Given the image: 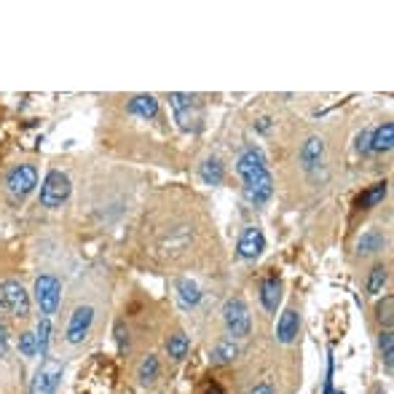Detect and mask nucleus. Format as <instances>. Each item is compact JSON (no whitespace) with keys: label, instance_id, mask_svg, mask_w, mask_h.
<instances>
[{"label":"nucleus","instance_id":"25","mask_svg":"<svg viewBox=\"0 0 394 394\" xmlns=\"http://www.w3.org/2000/svg\"><path fill=\"white\" fill-rule=\"evenodd\" d=\"M156 375H158V360L151 354V357L143 360V365H140V381L151 383V381H156Z\"/></svg>","mask_w":394,"mask_h":394},{"label":"nucleus","instance_id":"28","mask_svg":"<svg viewBox=\"0 0 394 394\" xmlns=\"http://www.w3.org/2000/svg\"><path fill=\"white\" fill-rule=\"evenodd\" d=\"M357 151H360V153H370V131L368 129L357 137Z\"/></svg>","mask_w":394,"mask_h":394},{"label":"nucleus","instance_id":"9","mask_svg":"<svg viewBox=\"0 0 394 394\" xmlns=\"http://www.w3.org/2000/svg\"><path fill=\"white\" fill-rule=\"evenodd\" d=\"M91 322H94V308L78 306L76 311H73L70 322H67V343H81V340L86 338Z\"/></svg>","mask_w":394,"mask_h":394},{"label":"nucleus","instance_id":"23","mask_svg":"<svg viewBox=\"0 0 394 394\" xmlns=\"http://www.w3.org/2000/svg\"><path fill=\"white\" fill-rule=\"evenodd\" d=\"M381 354H383V365H386V370L392 373V368H394V335H392V330L381 333Z\"/></svg>","mask_w":394,"mask_h":394},{"label":"nucleus","instance_id":"30","mask_svg":"<svg viewBox=\"0 0 394 394\" xmlns=\"http://www.w3.org/2000/svg\"><path fill=\"white\" fill-rule=\"evenodd\" d=\"M250 394H274V386H271V383H258Z\"/></svg>","mask_w":394,"mask_h":394},{"label":"nucleus","instance_id":"8","mask_svg":"<svg viewBox=\"0 0 394 394\" xmlns=\"http://www.w3.org/2000/svg\"><path fill=\"white\" fill-rule=\"evenodd\" d=\"M169 102H172V108H175V118H177V123H180V129L196 131L198 118H201V113H198V108H196V97H191V94H172Z\"/></svg>","mask_w":394,"mask_h":394},{"label":"nucleus","instance_id":"13","mask_svg":"<svg viewBox=\"0 0 394 394\" xmlns=\"http://www.w3.org/2000/svg\"><path fill=\"white\" fill-rule=\"evenodd\" d=\"M394 148V123H381L375 131H370V151L375 153H389Z\"/></svg>","mask_w":394,"mask_h":394},{"label":"nucleus","instance_id":"2","mask_svg":"<svg viewBox=\"0 0 394 394\" xmlns=\"http://www.w3.org/2000/svg\"><path fill=\"white\" fill-rule=\"evenodd\" d=\"M0 314H9V317H27L30 314V296L14 279L0 282Z\"/></svg>","mask_w":394,"mask_h":394},{"label":"nucleus","instance_id":"16","mask_svg":"<svg viewBox=\"0 0 394 394\" xmlns=\"http://www.w3.org/2000/svg\"><path fill=\"white\" fill-rule=\"evenodd\" d=\"M177 300H180V306L183 308L196 306L198 300H201V293H198L196 282H191V279H180V282H177Z\"/></svg>","mask_w":394,"mask_h":394},{"label":"nucleus","instance_id":"17","mask_svg":"<svg viewBox=\"0 0 394 394\" xmlns=\"http://www.w3.org/2000/svg\"><path fill=\"white\" fill-rule=\"evenodd\" d=\"M386 191H389V188H386V183H375V186H370L360 198H357V207H360V209L378 207L383 198H386Z\"/></svg>","mask_w":394,"mask_h":394},{"label":"nucleus","instance_id":"15","mask_svg":"<svg viewBox=\"0 0 394 394\" xmlns=\"http://www.w3.org/2000/svg\"><path fill=\"white\" fill-rule=\"evenodd\" d=\"M322 156H325V143L319 137H308L306 145L300 148V164L306 169H314L322 161Z\"/></svg>","mask_w":394,"mask_h":394},{"label":"nucleus","instance_id":"6","mask_svg":"<svg viewBox=\"0 0 394 394\" xmlns=\"http://www.w3.org/2000/svg\"><path fill=\"white\" fill-rule=\"evenodd\" d=\"M38 186V169L33 164H19L14 166L9 177H6V188L14 198H24L27 193H33V188Z\"/></svg>","mask_w":394,"mask_h":394},{"label":"nucleus","instance_id":"26","mask_svg":"<svg viewBox=\"0 0 394 394\" xmlns=\"http://www.w3.org/2000/svg\"><path fill=\"white\" fill-rule=\"evenodd\" d=\"M392 308H394V298H383V303H378V308H375V314H378V322H381L383 328L389 330L392 328Z\"/></svg>","mask_w":394,"mask_h":394},{"label":"nucleus","instance_id":"12","mask_svg":"<svg viewBox=\"0 0 394 394\" xmlns=\"http://www.w3.org/2000/svg\"><path fill=\"white\" fill-rule=\"evenodd\" d=\"M279 300H282V282L279 276H268L261 285V303L266 311H276L279 308Z\"/></svg>","mask_w":394,"mask_h":394},{"label":"nucleus","instance_id":"19","mask_svg":"<svg viewBox=\"0 0 394 394\" xmlns=\"http://www.w3.org/2000/svg\"><path fill=\"white\" fill-rule=\"evenodd\" d=\"M188 349H191V340H188L186 333H175L172 338L166 340V351H169L172 360H186Z\"/></svg>","mask_w":394,"mask_h":394},{"label":"nucleus","instance_id":"29","mask_svg":"<svg viewBox=\"0 0 394 394\" xmlns=\"http://www.w3.org/2000/svg\"><path fill=\"white\" fill-rule=\"evenodd\" d=\"M6 354H9V330L0 322V357H6Z\"/></svg>","mask_w":394,"mask_h":394},{"label":"nucleus","instance_id":"11","mask_svg":"<svg viewBox=\"0 0 394 394\" xmlns=\"http://www.w3.org/2000/svg\"><path fill=\"white\" fill-rule=\"evenodd\" d=\"M298 330H300V317H298L296 308H287L279 317V325H276V338L282 343H293L298 338Z\"/></svg>","mask_w":394,"mask_h":394},{"label":"nucleus","instance_id":"5","mask_svg":"<svg viewBox=\"0 0 394 394\" xmlns=\"http://www.w3.org/2000/svg\"><path fill=\"white\" fill-rule=\"evenodd\" d=\"M223 322H226L231 335H236V338L250 335V311H247V303L241 298L226 300V306H223Z\"/></svg>","mask_w":394,"mask_h":394},{"label":"nucleus","instance_id":"14","mask_svg":"<svg viewBox=\"0 0 394 394\" xmlns=\"http://www.w3.org/2000/svg\"><path fill=\"white\" fill-rule=\"evenodd\" d=\"M126 110H129L131 116H140V118H156L158 116V99L151 97V94H140V97H134L126 105Z\"/></svg>","mask_w":394,"mask_h":394},{"label":"nucleus","instance_id":"27","mask_svg":"<svg viewBox=\"0 0 394 394\" xmlns=\"http://www.w3.org/2000/svg\"><path fill=\"white\" fill-rule=\"evenodd\" d=\"M19 351H22L24 357H35V354H38L35 333H22V338H19Z\"/></svg>","mask_w":394,"mask_h":394},{"label":"nucleus","instance_id":"31","mask_svg":"<svg viewBox=\"0 0 394 394\" xmlns=\"http://www.w3.org/2000/svg\"><path fill=\"white\" fill-rule=\"evenodd\" d=\"M204 394H226V392L220 389L218 383H209V386H207V392H204Z\"/></svg>","mask_w":394,"mask_h":394},{"label":"nucleus","instance_id":"4","mask_svg":"<svg viewBox=\"0 0 394 394\" xmlns=\"http://www.w3.org/2000/svg\"><path fill=\"white\" fill-rule=\"evenodd\" d=\"M59 381H62V365L56 360H51V357H46L33 375L30 394H56Z\"/></svg>","mask_w":394,"mask_h":394},{"label":"nucleus","instance_id":"32","mask_svg":"<svg viewBox=\"0 0 394 394\" xmlns=\"http://www.w3.org/2000/svg\"><path fill=\"white\" fill-rule=\"evenodd\" d=\"M373 394H386V392H383V389H375V392H373Z\"/></svg>","mask_w":394,"mask_h":394},{"label":"nucleus","instance_id":"20","mask_svg":"<svg viewBox=\"0 0 394 394\" xmlns=\"http://www.w3.org/2000/svg\"><path fill=\"white\" fill-rule=\"evenodd\" d=\"M386 282H389V268L381 266V263H378V266H373L370 276H368V293H370V296H378Z\"/></svg>","mask_w":394,"mask_h":394},{"label":"nucleus","instance_id":"1","mask_svg":"<svg viewBox=\"0 0 394 394\" xmlns=\"http://www.w3.org/2000/svg\"><path fill=\"white\" fill-rule=\"evenodd\" d=\"M236 172H239L241 183H244V196H247V201L263 204V201L271 198V193H274V177L268 172L266 156L258 148H250V151H244L239 156Z\"/></svg>","mask_w":394,"mask_h":394},{"label":"nucleus","instance_id":"21","mask_svg":"<svg viewBox=\"0 0 394 394\" xmlns=\"http://www.w3.org/2000/svg\"><path fill=\"white\" fill-rule=\"evenodd\" d=\"M236 354H239V349H236V343H233V340H220L218 346H215L212 360L218 362V365H231V362L236 360Z\"/></svg>","mask_w":394,"mask_h":394},{"label":"nucleus","instance_id":"7","mask_svg":"<svg viewBox=\"0 0 394 394\" xmlns=\"http://www.w3.org/2000/svg\"><path fill=\"white\" fill-rule=\"evenodd\" d=\"M59 293H62V285H59V279L51 274H44L38 276V282H35V303L41 306L44 314H54L56 306H59Z\"/></svg>","mask_w":394,"mask_h":394},{"label":"nucleus","instance_id":"22","mask_svg":"<svg viewBox=\"0 0 394 394\" xmlns=\"http://www.w3.org/2000/svg\"><path fill=\"white\" fill-rule=\"evenodd\" d=\"M35 340H38V354L46 360V354H49V340H51V322H49V319H41V322H38Z\"/></svg>","mask_w":394,"mask_h":394},{"label":"nucleus","instance_id":"3","mask_svg":"<svg viewBox=\"0 0 394 394\" xmlns=\"http://www.w3.org/2000/svg\"><path fill=\"white\" fill-rule=\"evenodd\" d=\"M70 191H73V186H70V177L65 175V172H49L44 180V186H41V204L49 209H56L62 207L67 198H70Z\"/></svg>","mask_w":394,"mask_h":394},{"label":"nucleus","instance_id":"18","mask_svg":"<svg viewBox=\"0 0 394 394\" xmlns=\"http://www.w3.org/2000/svg\"><path fill=\"white\" fill-rule=\"evenodd\" d=\"M198 175H201V180L207 186H220L223 183V164H220L218 158H207L201 164V169H198Z\"/></svg>","mask_w":394,"mask_h":394},{"label":"nucleus","instance_id":"10","mask_svg":"<svg viewBox=\"0 0 394 394\" xmlns=\"http://www.w3.org/2000/svg\"><path fill=\"white\" fill-rule=\"evenodd\" d=\"M263 250H266V239H263V231L255 228V226L244 228L239 244H236V252H239V258H244V261H255V258H258Z\"/></svg>","mask_w":394,"mask_h":394},{"label":"nucleus","instance_id":"24","mask_svg":"<svg viewBox=\"0 0 394 394\" xmlns=\"http://www.w3.org/2000/svg\"><path fill=\"white\" fill-rule=\"evenodd\" d=\"M383 244H386V241H383L381 233H378V231H370V233H365V236H362L357 247H360V252H365V255H368V252H378Z\"/></svg>","mask_w":394,"mask_h":394}]
</instances>
